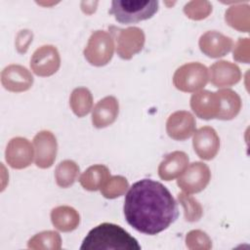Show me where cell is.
Masks as SVG:
<instances>
[{
    "mask_svg": "<svg viewBox=\"0 0 250 250\" xmlns=\"http://www.w3.org/2000/svg\"><path fill=\"white\" fill-rule=\"evenodd\" d=\"M109 33L115 42L117 55L123 60L132 59L136 54L142 51L145 45V33L137 26L127 28L110 26Z\"/></svg>",
    "mask_w": 250,
    "mask_h": 250,
    "instance_id": "5b68a950",
    "label": "cell"
},
{
    "mask_svg": "<svg viewBox=\"0 0 250 250\" xmlns=\"http://www.w3.org/2000/svg\"><path fill=\"white\" fill-rule=\"evenodd\" d=\"M110 177L108 168L103 164H96L86 169L79 178L82 188L89 191L100 189L105 181Z\"/></svg>",
    "mask_w": 250,
    "mask_h": 250,
    "instance_id": "ffe728a7",
    "label": "cell"
},
{
    "mask_svg": "<svg viewBox=\"0 0 250 250\" xmlns=\"http://www.w3.org/2000/svg\"><path fill=\"white\" fill-rule=\"evenodd\" d=\"M158 1L114 0L109 14L121 23H132L150 19L158 11Z\"/></svg>",
    "mask_w": 250,
    "mask_h": 250,
    "instance_id": "3957f363",
    "label": "cell"
},
{
    "mask_svg": "<svg viewBox=\"0 0 250 250\" xmlns=\"http://www.w3.org/2000/svg\"><path fill=\"white\" fill-rule=\"evenodd\" d=\"M5 158L7 163L14 169L26 168L34 158V147L25 138H13L7 145Z\"/></svg>",
    "mask_w": 250,
    "mask_h": 250,
    "instance_id": "30bf717a",
    "label": "cell"
},
{
    "mask_svg": "<svg viewBox=\"0 0 250 250\" xmlns=\"http://www.w3.org/2000/svg\"><path fill=\"white\" fill-rule=\"evenodd\" d=\"M211 83L218 88L230 87L241 79L240 68L230 62L219 61L214 62L209 69Z\"/></svg>",
    "mask_w": 250,
    "mask_h": 250,
    "instance_id": "2e32d148",
    "label": "cell"
},
{
    "mask_svg": "<svg viewBox=\"0 0 250 250\" xmlns=\"http://www.w3.org/2000/svg\"><path fill=\"white\" fill-rule=\"evenodd\" d=\"M129 188L127 179L123 176H110L100 188L101 193L107 199H114L123 195Z\"/></svg>",
    "mask_w": 250,
    "mask_h": 250,
    "instance_id": "4316f807",
    "label": "cell"
},
{
    "mask_svg": "<svg viewBox=\"0 0 250 250\" xmlns=\"http://www.w3.org/2000/svg\"><path fill=\"white\" fill-rule=\"evenodd\" d=\"M190 107L195 115L201 119L218 118L221 109V101L218 92L201 90L190 98Z\"/></svg>",
    "mask_w": 250,
    "mask_h": 250,
    "instance_id": "8fae6325",
    "label": "cell"
},
{
    "mask_svg": "<svg viewBox=\"0 0 250 250\" xmlns=\"http://www.w3.org/2000/svg\"><path fill=\"white\" fill-rule=\"evenodd\" d=\"M200 51L209 58H220L226 56L232 48V39L216 30L203 33L198 41Z\"/></svg>",
    "mask_w": 250,
    "mask_h": 250,
    "instance_id": "9a60e30c",
    "label": "cell"
},
{
    "mask_svg": "<svg viewBox=\"0 0 250 250\" xmlns=\"http://www.w3.org/2000/svg\"><path fill=\"white\" fill-rule=\"evenodd\" d=\"M186 245L190 250H209L212 247V241L205 231L192 229L186 235Z\"/></svg>",
    "mask_w": 250,
    "mask_h": 250,
    "instance_id": "f1b7e54d",
    "label": "cell"
},
{
    "mask_svg": "<svg viewBox=\"0 0 250 250\" xmlns=\"http://www.w3.org/2000/svg\"><path fill=\"white\" fill-rule=\"evenodd\" d=\"M114 41L110 33L104 30L94 31L83 51L88 62L95 66H104L112 59Z\"/></svg>",
    "mask_w": 250,
    "mask_h": 250,
    "instance_id": "8992f818",
    "label": "cell"
},
{
    "mask_svg": "<svg viewBox=\"0 0 250 250\" xmlns=\"http://www.w3.org/2000/svg\"><path fill=\"white\" fill-rule=\"evenodd\" d=\"M209 80L207 67L200 62H188L181 65L173 75L174 86L186 93H195L204 88Z\"/></svg>",
    "mask_w": 250,
    "mask_h": 250,
    "instance_id": "277c9868",
    "label": "cell"
},
{
    "mask_svg": "<svg viewBox=\"0 0 250 250\" xmlns=\"http://www.w3.org/2000/svg\"><path fill=\"white\" fill-rule=\"evenodd\" d=\"M61 65L58 49L53 45H43L35 50L30 59L31 70L38 76L48 77L55 74Z\"/></svg>",
    "mask_w": 250,
    "mask_h": 250,
    "instance_id": "ba28073f",
    "label": "cell"
},
{
    "mask_svg": "<svg viewBox=\"0 0 250 250\" xmlns=\"http://www.w3.org/2000/svg\"><path fill=\"white\" fill-rule=\"evenodd\" d=\"M81 250H140L137 239L118 225L103 223L84 238Z\"/></svg>",
    "mask_w": 250,
    "mask_h": 250,
    "instance_id": "7a4b0ae2",
    "label": "cell"
},
{
    "mask_svg": "<svg viewBox=\"0 0 250 250\" xmlns=\"http://www.w3.org/2000/svg\"><path fill=\"white\" fill-rule=\"evenodd\" d=\"M33 147L36 166L41 169L51 167L55 162L58 151L55 135L47 130L38 132L33 138Z\"/></svg>",
    "mask_w": 250,
    "mask_h": 250,
    "instance_id": "9c48e42d",
    "label": "cell"
},
{
    "mask_svg": "<svg viewBox=\"0 0 250 250\" xmlns=\"http://www.w3.org/2000/svg\"><path fill=\"white\" fill-rule=\"evenodd\" d=\"M33 34L30 30L24 29L21 30L16 38V48L19 53L23 54L27 51L29 44L32 42Z\"/></svg>",
    "mask_w": 250,
    "mask_h": 250,
    "instance_id": "4dcf8cb0",
    "label": "cell"
},
{
    "mask_svg": "<svg viewBox=\"0 0 250 250\" xmlns=\"http://www.w3.org/2000/svg\"><path fill=\"white\" fill-rule=\"evenodd\" d=\"M119 113V104L113 96L102 99L95 105L92 112V123L96 128H105L111 125Z\"/></svg>",
    "mask_w": 250,
    "mask_h": 250,
    "instance_id": "e0dca14e",
    "label": "cell"
},
{
    "mask_svg": "<svg viewBox=\"0 0 250 250\" xmlns=\"http://www.w3.org/2000/svg\"><path fill=\"white\" fill-rule=\"evenodd\" d=\"M79 175V166L73 160H63L55 170V180L60 188H66L72 186Z\"/></svg>",
    "mask_w": 250,
    "mask_h": 250,
    "instance_id": "cb8c5ba5",
    "label": "cell"
},
{
    "mask_svg": "<svg viewBox=\"0 0 250 250\" xmlns=\"http://www.w3.org/2000/svg\"><path fill=\"white\" fill-rule=\"evenodd\" d=\"M195 153L203 160L213 159L220 148V138L214 128L204 126L195 131L192 139Z\"/></svg>",
    "mask_w": 250,
    "mask_h": 250,
    "instance_id": "4fadbf2b",
    "label": "cell"
},
{
    "mask_svg": "<svg viewBox=\"0 0 250 250\" xmlns=\"http://www.w3.org/2000/svg\"><path fill=\"white\" fill-rule=\"evenodd\" d=\"M1 83L10 92H25L31 88L33 76L26 67L21 64H10L1 72Z\"/></svg>",
    "mask_w": 250,
    "mask_h": 250,
    "instance_id": "7c38bea8",
    "label": "cell"
},
{
    "mask_svg": "<svg viewBox=\"0 0 250 250\" xmlns=\"http://www.w3.org/2000/svg\"><path fill=\"white\" fill-rule=\"evenodd\" d=\"M178 200L184 208V216L187 222H197L203 215L201 204L193 196L186 192L178 193Z\"/></svg>",
    "mask_w": 250,
    "mask_h": 250,
    "instance_id": "484cf974",
    "label": "cell"
},
{
    "mask_svg": "<svg viewBox=\"0 0 250 250\" xmlns=\"http://www.w3.org/2000/svg\"><path fill=\"white\" fill-rule=\"evenodd\" d=\"M211 179L209 167L200 161L188 165L186 170L178 177L177 185L186 193H197L202 191Z\"/></svg>",
    "mask_w": 250,
    "mask_h": 250,
    "instance_id": "52a82bcc",
    "label": "cell"
},
{
    "mask_svg": "<svg viewBox=\"0 0 250 250\" xmlns=\"http://www.w3.org/2000/svg\"><path fill=\"white\" fill-rule=\"evenodd\" d=\"M249 39L239 38L233 49V59L236 62L248 63L249 62Z\"/></svg>",
    "mask_w": 250,
    "mask_h": 250,
    "instance_id": "f546056e",
    "label": "cell"
},
{
    "mask_svg": "<svg viewBox=\"0 0 250 250\" xmlns=\"http://www.w3.org/2000/svg\"><path fill=\"white\" fill-rule=\"evenodd\" d=\"M50 216L53 226L62 232H69L76 229L80 223L79 213L73 207L66 205L54 208Z\"/></svg>",
    "mask_w": 250,
    "mask_h": 250,
    "instance_id": "d6986e66",
    "label": "cell"
},
{
    "mask_svg": "<svg viewBox=\"0 0 250 250\" xmlns=\"http://www.w3.org/2000/svg\"><path fill=\"white\" fill-rule=\"evenodd\" d=\"M123 211L131 227L148 235L166 229L179 215L177 202L169 189L151 179L133 184L126 194Z\"/></svg>",
    "mask_w": 250,
    "mask_h": 250,
    "instance_id": "6da1fadb",
    "label": "cell"
},
{
    "mask_svg": "<svg viewBox=\"0 0 250 250\" xmlns=\"http://www.w3.org/2000/svg\"><path fill=\"white\" fill-rule=\"evenodd\" d=\"M249 5H234L229 7L225 14L226 22L232 28L242 31H249V22H250V9Z\"/></svg>",
    "mask_w": 250,
    "mask_h": 250,
    "instance_id": "7402d4cb",
    "label": "cell"
},
{
    "mask_svg": "<svg viewBox=\"0 0 250 250\" xmlns=\"http://www.w3.org/2000/svg\"><path fill=\"white\" fill-rule=\"evenodd\" d=\"M221 101V109L217 119L231 120L241 109V99L238 94L230 89H221L217 91Z\"/></svg>",
    "mask_w": 250,
    "mask_h": 250,
    "instance_id": "44dd1931",
    "label": "cell"
},
{
    "mask_svg": "<svg viewBox=\"0 0 250 250\" xmlns=\"http://www.w3.org/2000/svg\"><path fill=\"white\" fill-rule=\"evenodd\" d=\"M195 126V118L190 112L178 110L168 117L166 121V132L173 140L185 141L194 133Z\"/></svg>",
    "mask_w": 250,
    "mask_h": 250,
    "instance_id": "5bb4252c",
    "label": "cell"
},
{
    "mask_svg": "<svg viewBox=\"0 0 250 250\" xmlns=\"http://www.w3.org/2000/svg\"><path fill=\"white\" fill-rule=\"evenodd\" d=\"M188 157L186 152L176 150L165 155L158 166V176L164 181H172L178 178L188 167Z\"/></svg>",
    "mask_w": 250,
    "mask_h": 250,
    "instance_id": "ac0fdd59",
    "label": "cell"
},
{
    "mask_svg": "<svg viewBox=\"0 0 250 250\" xmlns=\"http://www.w3.org/2000/svg\"><path fill=\"white\" fill-rule=\"evenodd\" d=\"M27 247L29 249L59 250L62 248V238L57 231L44 230L32 236L27 242Z\"/></svg>",
    "mask_w": 250,
    "mask_h": 250,
    "instance_id": "d4e9b609",
    "label": "cell"
},
{
    "mask_svg": "<svg viewBox=\"0 0 250 250\" xmlns=\"http://www.w3.org/2000/svg\"><path fill=\"white\" fill-rule=\"evenodd\" d=\"M212 12V5L209 1L194 0L184 6L185 15L193 21H201L206 19Z\"/></svg>",
    "mask_w": 250,
    "mask_h": 250,
    "instance_id": "83f0119b",
    "label": "cell"
},
{
    "mask_svg": "<svg viewBox=\"0 0 250 250\" xmlns=\"http://www.w3.org/2000/svg\"><path fill=\"white\" fill-rule=\"evenodd\" d=\"M69 105L73 113L78 117L87 115L93 106V96L85 87L75 88L69 97Z\"/></svg>",
    "mask_w": 250,
    "mask_h": 250,
    "instance_id": "603a6c76",
    "label": "cell"
}]
</instances>
